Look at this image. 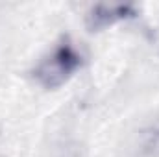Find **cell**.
<instances>
[{
  "instance_id": "obj_1",
  "label": "cell",
  "mask_w": 159,
  "mask_h": 157,
  "mask_svg": "<svg viewBox=\"0 0 159 157\" xmlns=\"http://www.w3.org/2000/svg\"><path fill=\"white\" fill-rule=\"evenodd\" d=\"M83 65V56L70 39L57 43L32 69V78L44 89H57L76 74Z\"/></svg>"
},
{
  "instance_id": "obj_3",
  "label": "cell",
  "mask_w": 159,
  "mask_h": 157,
  "mask_svg": "<svg viewBox=\"0 0 159 157\" xmlns=\"http://www.w3.org/2000/svg\"><path fill=\"white\" fill-rule=\"evenodd\" d=\"M156 148L159 150V131H157V135H156Z\"/></svg>"
},
{
  "instance_id": "obj_2",
  "label": "cell",
  "mask_w": 159,
  "mask_h": 157,
  "mask_svg": "<svg viewBox=\"0 0 159 157\" xmlns=\"http://www.w3.org/2000/svg\"><path fill=\"white\" fill-rule=\"evenodd\" d=\"M135 15L137 9L131 4H98L87 15V28L91 32H98Z\"/></svg>"
}]
</instances>
